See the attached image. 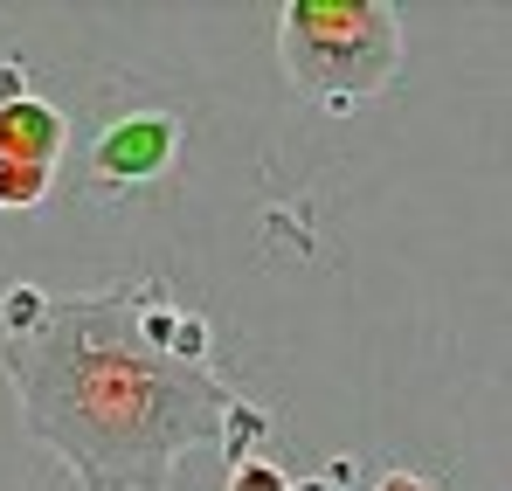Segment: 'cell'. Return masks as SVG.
Instances as JSON below:
<instances>
[{
  "mask_svg": "<svg viewBox=\"0 0 512 491\" xmlns=\"http://www.w3.org/2000/svg\"><path fill=\"white\" fill-rule=\"evenodd\" d=\"M167 153H173V118H132L97 146L104 173H160Z\"/></svg>",
  "mask_w": 512,
  "mask_h": 491,
  "instance_id": "1",
  "label": "cell"
},
{
  "mask_svg": "<svg viewBox=\"0 0 512 491\" xmlns=\"http://www.w3.org/2000/svg\"><path fill=\"white\" fill-rule=\"evenodd\" d=\"M49 153H56V111H49V104H14V111H0V160L42 166Z\"/></svg>",
  "mask_w": 512,
  "mask_h": 491,
  "instance_id": "2",
  "label": "cell"
},
{
  "mask_svg": "<svg viewBox=\"0 0 512 491\" xmlns=\"http://www.w3.org/2000/svg\"><path fill=\"white\" fill-rule=\"evenodd\" d=\"M35 194H42V166L0 160V208H7V201H35Z\"/></svg>",
  "mask_w": 512,
  "mask_h": 491,
  "instance_id": "3",
  "label": "cell"
},
{
  "mask_svg": "<svg viewBox=\"0 0 512 491\" xmlns=\"http://www.w3.org/2000/svg\"><path fill=\"white\" fill-rule=\"evenodd\" d=\"M229 491H291V485H284V478H277L270 464H243V471H236V485H229Z\"/></svg>",
  "mask_w": 512,
  "mask_h": 491,
  "instance_id": "4",
  "label": "cell"
},
{
  "mask_svg": "<svg viewBox=\"0 0 512 491\" xmlns=\"http://www.w3.org/2000/svg\"><path fill=\"white\" fill-rule=\"evenodd\" d=\"M35 312H42V298H35V291H21V298H7V326H28Z\"/></svg>",
  "mask_w": 512,
  "mask_h": 491,
  "instance_id": "5",
  "label": "cell"
},
{
  "mask_svg": "<svg viewBox=\"0 0 512 491\" xmlns=\"http://www.w3.org/2000/svg\"><path fill=\"white\" fill-rule=\"evenodd\" d=\"M14 104H21V70L0 63V111H14Z\"/></svg>",
  "mask_w": 512,
  "mask_h": 491,
  "instance_id": "6",
  "label": "cell"
},
{
  "mask_svg": "<svg viewBox=\"0 0 512 491\" xmlns=\"http://www.w3.org/2000/svg\"><path fill=\"white\" fill-rule=\"evenodd\" d=\"M173 346H180V353H201V326H194V319H187V326L173 332Z\"/></svg>",
  "mask_w": 512,
  "mask_h": 491,
  "instance_id": "7",
  "label": "cell"
},
{
  "mask_svg": "<svg viewBox=\"0 0 512 491\" xmlns=\"http://www.w3.org/2000/svg\"><path fill=\"white\" fill-rule=\"evenodd\" d=\"M381 491H423V485H416V478H402V471H395V478H381Z\"/></svg>",
  "mask_w": 512,
  "mask_h": 491,
  "instance_id": "8",
  "label": "cell"
},
{
  "mask_svg": "<svg viewBox=\"0 0 512 491\" xmlns=\"http://www.w3.org/2000/svg\"><path fill=\"white\" fill-rule=\"evenodd\" d=\"M291 491H326V485H291Z\"/></svg>",
  "mask_w": 512,
  "mask_h": 491,
  "instance_id": "9",
  "label": "cell"
}]
</instances>
